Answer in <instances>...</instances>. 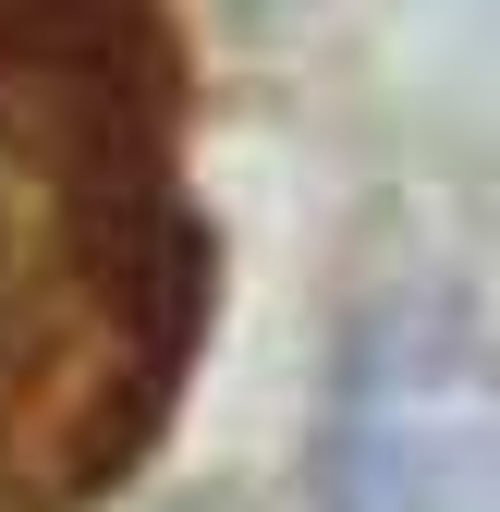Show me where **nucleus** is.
<instances>
[{
  "label": "nucleus",
  "instance_id": "obj_1",
  "mask_svg": "<svg viewBox=\"0 0 500 512\" xmlns=\"http://www.w3.org/2000/svg\"><path fill=\"white\" fill-rule=\"evenodd\" d=\"M208 330L159 0H0V512H74L159 439Z\"/></svg>",
  "mask_w": 500,
  "mask_h": 512
},
{
  "label": "nucleus",
  "instance_id": "obj_2",
  "mask_svg": "<svg viewBox=\"0 0 500 512\" xmlns=\"http://www.w3.org/2000/svg\"><path fill=\"white\" fill-rule=\"evenodd\" d=\"M330 512H500V354L452 317H379L342 366Z\"/></svg>",
  "mask_w": 500,
  "mask_h": 512
}]
</instances>
